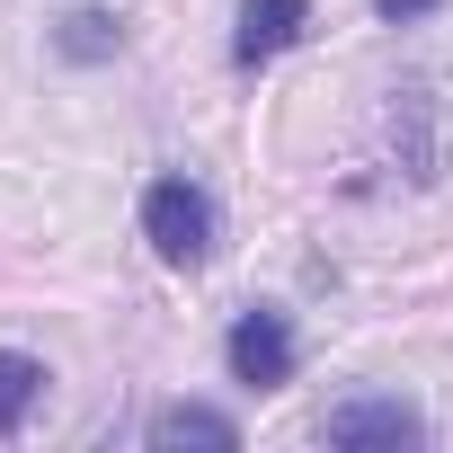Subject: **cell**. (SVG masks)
I'll list each match as a JSON object with an SVG mask.
<instances>
[{
  "mask_svg": "<svg viewBox=\"0 0 453 453\" xmlns=\"http://www.w3.org/2000/svg\"><path fill=\"white\" fill-rule=\"evenodd\" d=\"M373 10H382V19L400 27V19H426V10H444V0H373Z\"/></svg>",
  "mask_w": 453,
  "mask_h": 453,
  "instance_id": "cell-8",
  "label": "cell"
},
{
  "mask_svg": "<svg viewBox=\"0 0 453 453\" xmlns=\"http://www.w3.org/2000/svg\"><path fill=\"white\" fill-rule=\"evenodd\" d=\"M320 435H329L338 453H365V444H391V453H400V444H418L426 426H418L409 400H338V409L320 418Z\"/></svg>",
  "mask_w": 453,
  "mask_h": 453,
  "instance_id": "cell-3",
  "label": "cell"
},
{
  "mask_svg": "<svg viewBox=\"0 0 453 453\" xmlns=\"http://www.w3.org/2000/svg\"><path fill=\"white\" fill-rule=\"evenodd\" d=\"M45 400V365L19 356V347H0V435H19V418Z\"/></svg>",
  "mask_w": 453,
  "mask_h": 453,
  "instance_id": "cell-6",
  "label": "cell"
},
{
  "mask_svg": "<svg viewBox=\"0 0 453 453\" xmlns=\"http://www.w3.org/2000/svg\"><path fill=\"white\" fill-rule=\"evenodd\" d=\"M142 241H151L169 267H196V258L213 250V204H204V187L151 178V187H142Z\"/></svg>",
  "mask_w": 453,
  "mask_h": 453,
  "instance_id": "cell-1",
  "label": "cell"
},
{
  "mask_svg": "<svg viewBox=\"0 0 453 453\" xmlns=\"http://www.w3.org/2000/svg\"><path fill=\"white\" fill-rule=\"evenodd\" d=\"M222 356H232V382H250V391L294 382V329H285V311H241L232 338H222Z\"/></svg>",
  "mask_w": 453,
  "mask_h": 453,
  "instance_id": "cell-2",
  "label": "cell"
},
{
  "mask_svg": "<svg viewBox=\"0 0 453 453\" xmlns=\"http://www.w3.org/2000/svg\"><path fill=\"white\" fill-rule=\"evenodd\" d=\"M311 27V0H241V36H232V63H276L294 36Z\"/></svg>",
  "mask_w": 453,
  "mask_h": 453,
  "instance_id": "cell-4",
  "label": "cell"
},
{
  "mask_svg": "<svg viewBox=\"0 0 453 453\" xmlns=\"http://www.w3.org/2000/svg\"><path fill=\"white\" fill-rule=\"evenodd\" d=\"M151 444H213V453H232V444H241V426L222 418V409L178 400V409H160V418H151Z\"/></svg>",
  "mask_w": 453,
  "mask_h": 453,
  "instance_id": "cell-5",
  "label": "cell"
},
{
  "mask_svg": "<svg viewBox=\"0 0 453 453\" xmlns=\"http://www.w3.org/2000/svg\"><path fill=\"white\" fill-rule=\"evenodd\" d=\"M116 45H125V27H116L107 10H72V19H63V54H72V63H107Z\"/></svg>",
  "mask_w": 453,
  "mask_h": 453,
  "instance_id": "cell-7",
  "label": "cell"
}]
</instances>
